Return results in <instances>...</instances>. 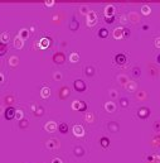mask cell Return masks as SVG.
Masks as SVG:
<instances>
[{
  "instance_id": "cell-1",
  "label": "cell",
  "mask_w": 160,
  "mask_h": 163,
  "mask_svg": "<svg viewBox=\"0 0 160 163\" xmlns=\"http://www.w3.org/2000/svg\"><path fill=\"white\" fill-rule=\"evenodd\" d=\"M15 115H16V110L14 107H8L5 110V118L8 120H12L13 118H15Z\"/></svg>"
},
{
  "instance_id": "cell-2",
  "label": "cell",
  "mask_w": 160,
  "mask_h": 163,
  "mask_svg": "<svg viewBox=\"0 0 160 163\" xmlns=\"http://www.w3.org/2000/svg\"><path fill=\"white\" fill-rule=\"evenodd\" d=\"M96 20H97V18H96V14L93 12H88V15H87V25L92 27L96 24Z\"/></svg>"
},
{
  "instance_id": "cell-3",
  "label": "cell",
  "mask_w": 160,
  "mask_h": 163,
  "mask_svg": "<svg viewBox=\"0 0 160 163\" xmlns=\"http://www.w3.org/2000/svg\"><path fill=\"white\" fill-rule=\"evenodd\" d=\"M74 89L78 92H82L86 90V85H84V82L82 80H77V81H74Z\"/></svg>"
},
{
  "instance_id": "cell-4",
  "label": "cell",
  "mask_w": 160,
  "mask_h": 163,
  "mask_svg": "<svg viewBox=\"0 0 160 163\" xmlns=\"http://www.w3.org/2000/svg\"><path fill=\"white\" fill-rule=\"evenodd\" d=\"M72 130H73V134L76 137H82L84 134V129H83L82 125H74Z\"/></svg>"
},
{
  "instance_id": "cell-5",
  "label": "cell",
  "mask_w": 160,
  "mask_h": 163,
  "mask_svg": "<svg viewBox=\"0 0 160 163\" xmlns=\"http://www.w3.org/2000/svg\"><path fill=\"white\" fill-rule=\"evenodd\" d=\"M72 107L74 109V110H81V111H83V110H86V104H84L83 101H74L72 104Z\"/></svg>"
},
{
  "instance_id": "cell-6",
  "label": "cell",
  "mask_w": 160,
  "mask_h": 163,
  "mask_svg": "<svg viewBox=\"0 0 160 163\" xmlns=\"http://www.w3.org/2000/svg\"><path fill=\"white\" fill-rule=\"evenodd\" d=\"M139 118H141V119H146L149 118V115H150V110H149L147 107H141L140 110H139Z\"/></svg>"
},
{
  "instance_id": "cell-7",
  "label": "cell",
  "mask_w": 160,
  "mask_h": 163,
  "mask_svg": "<svg viewBox=\"0 0 160 163\" xmlns=\"http://www.w3.org/2000/svg\"><path fill=\"white\" fill-rule=\"evenodd\" d=\"M46 130H48V132H56V130H57V124L54 123V122H49V123H47L46 124Z\"/></svg>"
},
{
  "instance_id": "cell-8",
  "label": "cell",
  "mask_w": 160,
  "mask_h": 163,
  "mask_svg": "<svg viewBox=\"0 0 160 163\" xmlns=\"http://www.w3.org/2000/svg\"><path fill=\"white\" fill-rule=\"evenodd\" d=\"M113 37H115L116 39H121V38L124 37V29H122V28H116V29L113 30Z\"/></svg>"
},
{
  "instance_id": "cell-9",
  "label": "cell",
  "mask_w": 160,
  "mask_h": 163,
  "mask_svg": "<svg viewBox=\"0 0 160 163\" xmlns=\"http://www.w3.org/2000/svg\"><path fill=\"white\" fill-rule=\"evenodd\" d=\"M105 15H106V18L113 17V5H107L105 8Z\"/></svg>"
},
{
  "instance_id": "cell-10",
  "label": "cell",
  "mask_w": 160,
  "mask_h": 163,
  "mask_svg": "<svg viewBox=\"0 0 160 163\" xmlns=\"http://www.w3.org/2000/svg\"><path fill=\"white\" fill-rule=\"evenodd\" d=\"M14 47L20 49V48H23V39L20 38V37H16L15 41H14Z\"/></svg>"
},
{
  "instance_id": "cell-11",
  "label": "cell",
  "mask_w": 160,
  "mask_h": 163,
  "mask_svg": "<svg viewBox=\"0 0 160 163\" xmlns=\"http://www.w3.org/2000/svg\"><path fill=\"white\" fill-rule=\"evenodd\" d=\"M115 60H116V62L119 64H124L126 62V56H125V54H117Z\"/></svg>"
},
{
  "instance_id": "cell-12",
  "label": "cell",
  "mask_w": 160,
  "mask_h": 163,
  "mask_svg": "<svg viewBox=\"0 0 160 163\" xmlns=\"http://www.w3.org/2000/svg\"><path fill=\"white\" fill-rule=\"evenodd\" d=\"M58 130H59L61 133L64 134V133H67V132H68V125H67L66 123H61V124L58 125Z\"/></svg>"
},
{
  "instance_id": "cell-13",
  "label": "cell",
  "mask_w": 160,
  "mask_h": 163,
  "mask_svg": "<svg viewBox=\"0 0 160 163\" xmlns=\"http://www.w3.org/2000/svg\"><path fill=\"white\" fill-rule=\"evenodd\" d=\"M40 92H42L40 95H42V97H43V99H47V97H49V95H50V90H49L48 87H43Z\"/></svg>"
},
{
  "instance_id": "cell-14",
  "label": "cell",
  "mask_w": 160,
  "mask_h": 163,
  "mask_svg": "<svg viewBox=\"0 0 160 163\" xmlns=\"http://www.w3.org/2000/svg\"><path fill=\"white\" fill-rule=\"evenodd\" d=\"M54 61H56V63H63L64 62V56L62 53H58L54 56Z\"/></svg>"
},
{
  "instance_id": "cell-15",
  "label": "cell",
  "mask_w": 160,
  "mask_h": 163,
  "mask_svg": "<svg viewBox=\"0 0 160 163\" xmlns=\"http://www.w3.org/2000/svg\"><path fill=\"white\" fill-rule=\"evenodd\" d=\"M49 44H50V39H48V38H43L40 41V47L42 48H47V47H49Z\"/></svg>"
},
{
  "instance_id": "cell-16",
  "label": "cell",
  "mask_w": 160,
  "mask_h": 163,
  "mask_svg": "<svg viewBox=\"0 0 160 163\" xmlns=\"http://www.w3.org/2000/svg\"><path fill=\"white\" fill-rule=\"evenodd\" d=\"M9 38H10L9 33H8V32H4V33L1 34V38H0V41H1V43L6 44V43H8V41H9Z\"/></svg>"
},
{
  "instance_id": "cell-17",
  "label": "cell",
  "mask_w": 160,
  "mask_h": 163,
  "mask_svg": "<svg viewBox=\"0 0 160 163\" xmlns=\"http://www.w3.org/2000/svg\"><path fill=\"white\" fill-rule=\"evenodd\" d=\"M78 60H80V54H78V53H72L71 56H69V61H71L72 63L78 62Z\"/></svg>"
},
{
  "instance_id": "cell-18",
  "label": "cell",
  "mask_w": 160,
  "mask_h": 163,
  "mask_svg": "<svg viewBox=\"0 0 160 163\" xmlns=\"http://www.w3.org/2000/svg\"><path fill=\"white\" fill-rule=\"evenodd\" d=\"M28 36H29V32H28L27 29H22V30L19 32V37L22 38L23 41H24V39H27V38H28Z\"/></svg>"
},
{
  "instance_id": "cell-19",
  "label": "cell",
  "mask_w": 160,
  "mask_h": 163,
  "mask_svg": "<svg viewBox=\"0 0 160 163\" xmlns=\"http://www.w3.org/2000/svg\"><path fill=\"white\" fill-rule=\"evenodd\" d=\"M141 12H143L144 15H149L151 13V9H150V6H147V5H143L141 6Z\"/></svg>"
},
{
  "instance_id": "cell-20",
  "label": "cell",
  "mask_w": 160,
  "mask_h": 163,
  "mask_svg": "<svg viewBox=\"0 0 160 163\" xmlns=\"http://www.w3.org/2000/svg\"><path fill=\"white\" fill-rule=\"evenodd\" d=\"M98 36H100V37H102V38H106V37L109 36V30L106 29V28H101V29H100V32H98Z\"/></svg>"
},
{
  "instance_id": "cell-21",
  "label": "cell",
  "mask_w": 160,
  "mask_h": 163,
  "mask_svg": "<svg viewBox=\"0 0 160 163\" xmlns=\"http://www.w3.org/2000/svg\"><path fill=\"white\" fill-rule=\"evenodd\" d=\"M105 107H106V110H109L110 113H112L113 110H115V104L113 102H106V105H105Z\"/></svg>"
},
{
  "instance_id": "cell-22",
  "label": "cell",
  "mask_w": 160,
  "mask_h": 163,
  "mask_svg": "<svg viewBox=\"0 0 160 163\" xmlns=\"http://www.w3.org/2000/svg\"><path fill=\"white\" fill-rule=\"evenodd\" d=\"M109 144H110V140L107 139V138H106V137H103V138H101V145L102 147H109Z\"/></svg>"
},
{
  "instance_id": "cell-23",
  "label": "cell",
  "mask_w": 160,
  "mask_h": 163,
  "mask_svg": "<svg viewBox=\"0 0 160 163\" xmlns=\"http://www.w3.org/2000/svg\"><path fill=\"white\" fill-rule=\"evenodd\" d=\"M80 27V24H78V21H76V20H73L72 21V24H71V29L72 30H76L77 28Z\"/></svg>"
},
{
  "instance_id": "cell-24",
  "label": "cell",
  "mask_w": 160,
  "mask_h": 163,
  "mask_svg": "<svg viewBox=\"0 0 160 163\" xmlns=\"http://www.w3.org/2000/svg\"><path fill=\"white\" fill-rule=\"evenodd\" d=\"M10 64H12V66H16L18 64V58L15 56H13L12 58H10Z\"/></svg>"
},
{
  "instance_id": "cell-25",
  "label": "cell",
  "mask_w": 160,
  "mask_h": 163,
  "mask_svg": "<svg viewBox=\"0 0 160 163\" xmlns=\"http://www.w3.org/2000/svg\"><path fill=\"white\" fill-rule=\"evenodd\" d=\"M136 89V82H129V90L134 91Z\"/></svg>"
},
{
  "instance_id": "cell-26",
  "label": "cell",
  "mask_w": 160,
  "mask_h": 163,
  "mask_svg": "<svg viewBox=\"0 0 160 163\" xmlns=\"http://www.w3.org/2000/svg\"><path fill=\"white\" fill-rule=\"evenodd\" d=\"M15 118H18L19 120H22V118H23V113H22V111H16V115H15Z\"/></svg>"
},
{
  "instance_id": "cell-27",
  "label": "cell",
  "mask_w": 160,
  "mask_h": 163,
  "mask_svg": "<svg viewBox=\"0 0 160 163\" xmlns=\"http://www.w3.org/2000/svg\"><path fill=\"white\" fill-rule=\"evenodd\" d=\"M74 152H76L77 156H81V154H82V149H81V148H76V149H74Z\"/></svg>"
},
{
  "instance_id": "cell-28",
  "label": "cell",
  "mask_w": 160,
  "mask_h": 163,
  "mask_svg": "<svg viewBox=\"0 0 160 163\" xmlns=\"http://www.w3.org/2000/svg\"><path fill=\"white\" fill-rule=\"evenodd\" d=\"M155 46H156L158 48H160V38H156V39H155Z\"/></svg>"
},
{
  "instance_id": "cell-29",
  "label": "cell",
  "mask_w": 160,
  "mask_h": 163,
  "mask_svg": "<svg viewBox=\"0 0 160 163\" xmlns=\"http://www.w3.org/2000/svg\"><path fill=\"white\" fill-rule=\"evenodd\" d=\"M53 3H54L53 0H47V1H46V5H47V6H50V5H53Z\"/></svg>"
},
{
  "instance_id": "cell-30",
  "label": "cell",
  "mask_w": 160,
  "mask_h": 163,
  "mask_svg": "<svg viewBox=\"0 0 160 163\" xmlns=\"http://www.w3.org/2000/svg\"><path fill=\"white\" fill-rule=\"evenodd\" d=\"M20 126H22V128H25V126H27V122H25V120H20Z\"/></svg>"
},
{
  "instance_id": "cell-31",
  "label": "cell",
  "mask_w": 160,
  "mask_h": 163,
  "mask_svg": "<svg viewBox=\"0 0 160 163\" xmlns=\"http://www.w3.org/2000/svg\"><path fill=\"white\" fill-rule=\"evenodd\" d=\"M121 105L122 106H127V100L126 99H121Z\"/></svg>"
},
{
  "instance_id": "cell-32",
  "label": "cell",
  "mask_w": 160,
  "mask_h": 163,
  "mask_svg": "<svg viewBox=\"0 0 160 163\" xmlns=\"http://www.w3.org/2000/svg\"><path fill=\"white\" fill-rule=\"evenodd\" d=\"M112 20H113V17H109L106 18V23H112Z\"/></svg>"
},
{
  "instance_id": "cell-33",
  "label": "cell",
  "mask_w": 160,
  "mask_h": 163,
  "mask_svg": "<svg viewBox=\"0 0 160 163\" xmlns=\"http://www.w3.org/2000/svg\"><path fill=\"white\" fill-rule=\"evenodd\" d=\"M0 53H1V54L5 53V44H4V43H1V52H0Z\"/></svg>"
},
{
  "instance_id": "cell-34",
  "label": "cell",
  "mask_w": 160,
  "mask_h": 163,
  "mask_svg": "<svg viewBox=\"0 0 160 163\" xmlns=\"http://www.w3.org/2000/svg\"><path fill=\"white\" fill-rule=\"evenodd\" d=\"M119 80H121V81H122V83H125V82H127V80H126V77H124V76H120V77H119Z\"/></svg>"
},
{
  "instance_id": "cell-35",
  "label": "cell",
  "mask_w": 160,
  "mask_h": 163,
  "mask_svg": "<svg viewBox=\"0 0 160 163\" xmlns=\"http://www.w3.org/2000/svg\"><path fill=\"white\" fill-rule=\"evenodd\" d=\"M54 79H56V80H61V79H62L61 73H56V75H54Z\"/></svg>"
},
{
  "instance_id": "cell-36",
  "label": "cell",
  "mask_w": 160,
  "mask_h": 163,
  "mask_svg": "<svg viewBox=\"0 0 160 163\" xmlns=\"http://www.w3.org/2000/svg\"><path fill=\"white\" fill-rule=\"evenodd\" d=\"M124 36H130V30L129 29H124Z\"/></svg>"
},
{
  "instance_id": "cell-37",
  "label": "cell",
  "mask_w": 160,
  "mask_h": 163,
  "mask_svg": "<svg viewBox=\"0 0 160 163\" xmlns=\"http://www.w3.org/2000/svg\"><path fill=\"white\" fill-rule=\"evenodd\" d=\"M134 75H135V76H137V75H140V70H137V68H135V70H134Z\"/></svg>"
},
{
  "instance_id": "cell-38",
  "label": "cell",
  "mask_w": 160,
  "mask_h": 163,
  "mask_svg": "<svg viewBox=\"0 0 160 163\" xmlns=\"http://www.w3.org/2000/svg\"><path fill=\"white\" fill-rule=\"evenodd\" d=\"M53 163H62V161H61L59 158H56L54 161H53Z\"/></svg>"
},
{
  "instance_id": "cell-39",
  "label": "cell",
  "mask_w": 160,
  "mask_h": 163,
  "mask_svg": "<svg viewBox=\"0 0 160 163\" xmlns=\"http://www.w3.org/2000/svg\"><path fill=\"white\" fill-rule=\"evenodd\" d=\"M155 163H160V157H155Z\"/></svg>"
},
{
  "instance_id": "cell-40",
  "label": "cell",
  "mask_w": 160,
  "mask_h": 163,
  "mask_svg": "<svg viewBox=\"0 0 160 163\" xmlns=\"http://www.w3.org/2000/svg\"><path fill=\"white\" fill-rule=\"evenodd\" d=\"M158 62L160 63V54H159V57H158Z\"/></svg>"
}]
</instances>
